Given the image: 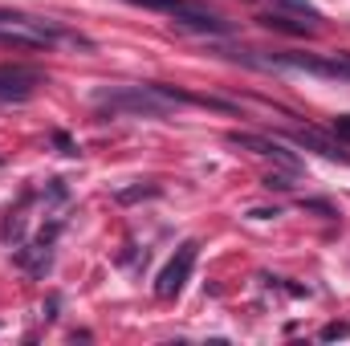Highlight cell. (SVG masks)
Segmentation results:
<instances>
[{"instance_id": "cell-8", "label": "cell", "mask_w": 350, "mask_h": 346, "mask_svg": "<svg viewBox=\"0 0 350 346\" xmlns=\"http://www.w3.org/2000/svg\"><path fill=\"white\" fill-rule=\"evenodd\" d=\"M265 29H277V33H293V37H306L310 33V25L306 21H289V16H281V12H261L257 16Z\"/></svg>"}, {"instance_id": "cell-4", "label": "cell", "mask_w": 350, "mask_h": 346, "mask_svg": "<svg viewBox=\"0 0 350 346\" xmlns=\"http://www.w3.org/2000/svg\"><path fill=\"white\" fill-rule=\"evenodd\" d=\"M196 253H200V245L196 241H183L179 249H175V257L159 269V277H155V293L163 297V302H172L179 297V289L187 285V277H191V265H196Z\"/></svg>"}, {"instance_id": "cell-6", "label": "cell", "mask_w": 350, "mask_h": 346, "mask_svg": "<svg viewBox=\"0 0 350 346\" xmlns=\"http://www.w3.org/2000/svg\"><path fill=\"white\" fill-rule=\"evenodd\" d=\"M228 143L232 147H241V151H253V155H265V159H277V163H285L289 172H297V159L277 143V139H265V135H249V131H232L228 135Z\"/></svg>"}, {"instance_id": "cell-17", "label": "cell", "mask_w": 350, "mask_h": 346, "mask_svg": "<svg viewBox=\"0 0 350 346\" xmlns=\"http://www.w3.org/2000/svg\"><path fill=\"white\" fill-rule=\"evenodd\" d=\"M301 208H306V212H322V216H334V208H330L326 200H301Z\"/></svg>"}, {"instance_id": "cell-16", "label": "cell", "mask_w": 350, "mask_h": 346, "mask_svg": "<svg viewBox=\"0 0 350 346\" xmlns=\"http://www.w3.org/2000/svg\"><path fill=\"white\" fill-rule=\"evenodd\" d=\"M334 135H338V143H350V114L334 118Z\"/></svg>"}, {"instance_id": "cell-11", "label": "cell", "mask_w": 350, "mask_h": 346, "mask_svg": "<svg viewBox=\"0 0 350 346\" xmlns=\"http://www.w3.org/2000/svg\"><path fill=\"white\" fill-rule=\"evenodd\" d=\"M261 183L269 191H289V187H293V172H289V168H285V172H269Z\"/></svg>"}, {"instance_id": "cell-12", "label": "cell", "mask_w": 350, "mask_h": 346, "mask_svg": "<svg viewBox=\"0 0 350 346\" xmlns=\"http://www.w3.org/2000/svg\"><path fill=\"white\" fill-rule=\"evenodd\" d=\"M21 237H25V220L8 212V220H4V241H21Z\"/></svg>"}, {"instance_id": "cell-9", "label": "cell", "mask_w": 350, "mask_h": 346, "mask_svg": "<svg viewBox=\"0 0 350 346\" xmlns=\"http://www.w3.org/2000/svg\"><path fill=\"white\" fill-rule=\"evenodd\" d=\"M16 265H25V269H33V273H45L49 269V245H29V249H21L16 253Z\"/></svg>"}, {"instance_id": "cell-18", "label": "cell", "mask_w": 350, "mask_h": 346, "mask_svg": "<svg viewBox=\"0 0 350 346\" xmlns=\"http://www.w3.org/2000/svg\"><path fill=\"white\" fill-rule=\"evenodd\" d=\"M249 216H253V220H273V216H281V212H277V208H253Z\"/></svg>"}, {"instance_id": "cell-15", "label": "cell", "mask_w": 350, "mask_h": 346, "mask_svg": "<svg viewBox=\"0 0 350 346\" xmlns=\"http://www.w3.org/2000/svg\"><path fill=\"white\" fill-rule=\"evenodd\" d=\"M285 8H293V12H301V16H310V21H318V8L310 4V0H281Z\"/></svg>"}, {"instance_id": "cell-14", "label": "cell", "mask_w": 350, "mask_h": 346, "mask_svg": "<svg viewBox=\"0 0 350 346\" xmlns=\"http://www.w3.org/2000/svg\"><path fill=\"white\" fill-rule=\"evenodd\" d=\"M53 147H57L62 155H78V143H74L66 131H53Z\"/></svg>"}, {"instance_id": "cell-13", "label": "cell", "mask_w": 350, "mask_h": 346, "mask_svg": "<svg viewBox=\"0 0 350 346\" xmlns=\"http://www.w3.org/2000/svg\"><path fill=\"white\" fill-rule=\"evenodd\" d=\"M334 338H350V322H330L322 330V343H334Z\"/></svg>"}, {"instance_id": "cell-1", "label": "cell", "mask_w": 350, "mask_h": 346, "mask_svg": "<svg viewBox=\"0 0 350 346\" xmlns=\"http://www.w3.org/2000/svg\"><path fill=\"white\" fill-rule=\"evenodd\" d=\"M0 41L4 45H25V49H53V45L94 49V41H86L74 29H66L62 21L29 16V12H12V8H0Z\"/></svg>"}, {"instance_id": "cell-7", "label": "cell", "mask_w": 350, "mask_h": 346, "mask_svg": "<svg viewBox=\"0 0 350 346\" xmlns=\"http://www.w3.org/2000/svg\"><path fill=\"white\" fill-rule=\"evenodd\" d=\"M285 139H293L297 147H310V151H318L322 159H338V163H347L350 155L342 151V143H334V139H326L322 131H314V127H297V131H289Z\"/></svg>"}, {"instance_id": "cell-3", "label": "cell", "mask_w": 350, "mask_h": 346, "mask_svg": "<svg viewBox=\"0 0 350 346\" xmlns=\"http://www.w3.org/2000/svg\"><path fill=\"white\" fill-rule=\"evenodd\" d=\"M131 4L167 12L179 29H191V33H204V37H208V33H228V29H232L220 12H212V8L200 4V0H131Z\"/></svg>"}, {"instance_id": "cell-10", "label": "cell", "mask_w": 350, "mask_h": 346, "mask_svg": "<svg viewBox=\"0 0 350 346\" xmlns=\"http://www.w3.org/2000/svg\"><path fill=\"white\" fill-rule=\"evenodd\" d=\"M159 191H163L159 183H135V187H118L114 200H118V204H135V200H151V196H159Z\"/></svg>"}, {"instance_id": "cell-2", "label": "cell", "mask_w": 350, "mask_h": 346, "mask_svg": "<svg viewBox=\"0 0 350 346\" xmlns=\"http://www.w3.org/2000/svg\"><path fill=\"white\" fill-rule=\"evenodd\" d=\"M245 66L257 70H293V74H314V78H330V82H350V53H257V49H241L232 53Z\"/></svg>"}, {"instance_id": "cell-5", "label": "cell", "mask_w": 350, "mask_h": 346, "mask_svg": "<svg viewBox=\"0 0 350 346\" xmlns=\"http://www.w3.org/2000/svg\"><path fill=\"white\" fill-rule=\"evenodd\" d=\"M41 86H45V74L37 66H25V62L0 66V102H29Z\"/></svg>"}]
</instances>
